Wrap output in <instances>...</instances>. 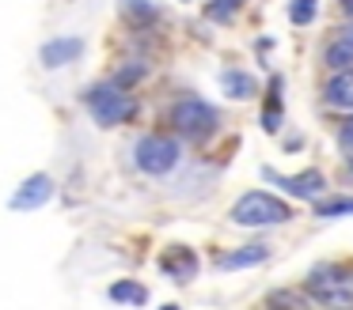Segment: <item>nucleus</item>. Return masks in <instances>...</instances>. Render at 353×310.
Listing matches in <instances>:
<instances>
[{
  "label": "nucleus",
  "mask_w": 353,
  "mask_h": 310,
  "mask_svg": "<svg viewBox=\"0 0 353 310\" xmlns=\"http://www.w3.org/2000/svg\"><path fill=\"white\" fill-rule=\"evenodd\" d=\"M228 216H232V223H239V227H274V223H289L292 208L281 197L266 193V189H251V193H243L232 204Z\"/></svg>",
  "instance_id": "1"
},
{
  "label": "nucleus",
  "mask_w": 353,
  "mask_h": 310,
  "mask_svg": "<svg viewBox=\"0 0 353 310\" xmlns=\"http://www.w3.org/2000/svg\"><path fill=\"white\" fill-rule=\"evenodd\" d=\"M171 129H175L179 136H186V140L201 144L221 129V113H216L205 98L186 95V98H179V102L171 106Z\"/></svg>",
  "instance_id": "2"
},
{
  "label": "nucleus",
  "mask_w": 353,
  "mask_h": 310,
  "mask_svg": "<svg viewBox=\"0 0 353 310\" xmlns=\"http://www.w3.org/2000/svg\"><path fill=\"white\" fill-rule=\"evenodd\" d=\"M304 291L312 302H323V307H353V272L338 265H315L304 280Z\"/></svg>",
  "instance_id": "3"
},
{
  "label": "nucleus",
  "mask_w": 353,
  "mask_h": 310,
  "mask_svg": "<svg viewBox=\"0 0 353 310\" xmlns=\"http://www.w3.org/2000/svg\"><path fill=\"white\" fill-rule=\"evenodd\" d=\"M84 106L92 110V118L99 121L103 129H114V125H122V121H130L133 113H137V102H133V98L125 95V87H118L114 80L95 83L84 95Z\"/></svg>",
  "instance_id": "4"
},
{
  "label": "nucleus",
  "mask_w": 353,
  "mask_h": 310,
  "mask_svg": "<svg viewBox=\"0 0 353 310\" xmlns=\"http://www.w3.org/2000/svg\"><path fill=\"white\" fill-rule=\"evenodd\" d=\"M179 159H183V148H179L175 136L148 133V136H141L137 148H133V163H137V170L152 174V178L171 174V170L179 166Z\"/></svg>",
  "instance_id": "5"
},
{
  "label": "nucleus",
  "mask_w": 353,
  "mask_h": 310,
  "mask_svg": "<svg viewBox=\"0 0 353 310\" xmlns=\"http://www.w3.org/2000/svg\"><path fill=\"white\" fill-rule=\"evenodd\" d=\"M50 197H54V178H50V174H31V178L12 193L8 208L12 212H34V208H42Z\"/></svg>",
  "instance_id": "6"
},
{
  "label": "nucleus",
  "mask_w": 353,
  "mask_h": 310,
  "mask_svg": "<svg viewBox=\"0 0 353 310\" xmlns=\"http://www.w3.org/2000/svg\"><path fill=\"white\" fill-rule=\"evenodd\" d=\"M262 178L266 181H274L277 189H289L292 197H300V201H312V197H319L323 193V186H327V181H323V174L319 170H304V174H277V170H262Z\"/></svg>",
  "instance_id": "7"
},
{
  "label": "nucleus",
  "mask_w": 353,
  "mask_h": 310,
  "mask_svg": "<svg viewBox=\"0 0 353 310\" xmlns=\"http://www.w3.org/2000/svg\"><path fill=\"white\" fill-rule=\"evenodd\" d=\"M323 102H327L330 110L353 113V68H345V72H330V80L323 83Z\"/></svg>",
  "instance_id": "8"
},
{
  "label": "nucleus",
  "mask_w": 353,
  "mask_h": 310,
  "mask_svg": "<svg viewBox=\"0 0 353 310\" xmlns=\"http://www.w3.org/2000/svg\"><path fill=\"white\" fill-rule=\"evenodd\" d=\"M80 53H84V42H80V38H54V42H46L39 49V57L46 68H65L69 60H77Z\"/></svg>",
  "instance_id": "9"
},
{
  "label": "nucleus",
  "mask_w": 353,
  "mask_h": 310,
  "mask_svg": "<svg viewBox=\"0 0 353 310\" xmlns=\"http://www.w3.org/2000/svg\"><path fill=\"white\" fill-rule=\"evenodd\" d=\"M160 269L168 272L171 280H190L194 272H198V257H194V250H186V246H171L168 254L160 257Z\"/></svg>",
  "instance_id": "10"
},
{
  "label": "nucleus",
  "mask_w": 353,
  "mask_h": 310,
  "mask_svg": "<svg viewBox=\"0 0 353 310\" xmlns=\"http://www.w3.org/2000/svg\"><path fill=\"white\" fill-rule=\"evenodd\" d=\"M270 257V246H239L232 254H216V269H251V265H262Z\"/></svg>",
  "instance_id": "11"
},
{
  "label": "nucleus",
  "mask_w": 353,
  "mask_h": 310,
  "mask_svg": "<svg viewBox=\"0 0 353 310\" xmlns=\"http://www.w3.org/2000/svg\"><path fill=\"white\" fill-rule=\"evenodd\" d=\"M221 91L228 98H236V102H247V98L254 95L251 72H243V68H224V72H221Z\"/></svg>",
  "instance_id": "12"
},
{
  "label": "nucleus",
  "mask_w": 353,
  "mask_h": 310,
  "mask_svg": "<svg viewBox=\"0 0 353 310\" xmlns=\"http://www.w3.org/2000/svg\"><path fill=\"white\" fill-rule=\"evenodd\" d=\"M323 60H327V68H334V72L353 68V42L350 38H334V42L327 45V53H323Z\"/></svg>",
  "instance_id": "13"
},
{
  "label": "nucleus",
  "mask_w": 353,
  "mask_h": 310,
  "mask_svg": "<svg viewBox=\"0 0 353 310\" xmlns=\"http://www.w3.org/2000/svg\"><path fill=\"white\" fill-rule=\"evenodd\" d=\"M281 76H274L270 80V102H266V113H262V125H266V133H277V125H281Z\"/></svg>",
  "instance_id": "14"
},
{
  "label": "nucleus",
  "mask_w": 353,
  "mask_h": 310,
  "mask_svg": "<svg viewBox=\"0 0 353 310\" xmlns=\"http://www.w3.org/2000/svg\"><path fill=\"white\" fill-rule=\"evenodd\" d=\"M110 299H114V302H137V307H141V302H148V291L141 284H133V280H130V284L122 280V284L110 287Z\"/></svg>",
  "instance_id": "15"
},
{
  "label": "nucleus",
  "mask_w": 353,
  "mask_h": 310,
  "mask_svg": "<svg viewBox=\"0 0 353 310\" xmlns=\"http://www.w3.org/2000/svg\"><path fill=\"white\" fill-rule=\"evenodd\" d=\"M315 12H319V0H289V19L296 27H307L315 19Z\"/></svg>",
  "instance_id": "16"
},
{
  "label": "nucleus",
  "mask_w": 353,
  "mask_h": 310,
  "mask_svg": "<svg viewBox=\"0 0 353 310\" xmlns=\"http://www.w3.org/2000/svg\"><path fill=\"white\" fill-rule=\"evenodd\" d=\"M323 219H334V216H353V197H334V201H319L315 204Z\"/></svg>",
  "instance_id": "17"
},
{
  "label": "nucleus",
  "mask_w": 353,
  "mask_h": 310,
  "mask_svg": "<svg viewBox=\"0 0 353 310\" xmlns=\"http://www.w3.org/2000/svg\"><path fill=\"white\" fill-rule=\"evenodd\" d=\"M145 72H148L145 65H122V72L114 76V83L118 87H133L137 80H145Z\"/></svg>",
  "instance_id": "18"
},
{
  "label": "nucleus",
  "mask_w": 353,
  "mask_h": 310,
  "mask_svg": "<svg viewBox=\"0 0 353 310\" xmlns=\"http://www.w3.org/2000/svg\"><path fill=\"white\" fill-rule=\"evenodd\" d=\"M125 15H133V19L137 23H148V19H156V12H152V4H148V0H125Z\"/></svg>",
  "instance_id": "19"
},
{
  "label": "nucleus",
  "mask_w": 353,
  "mask_h": 310,
  "mask_svg": "<svg viewBox=\"0 0 353 310\" xmlns=\"http://www.w3.org/2000/svg\"><path fill=\"white\" fill-rule=\"evenodd\" d=\"M243 4V0H213L209 4V19H232V12Z\"/></svg>",
  "instance_id": "20"
},
{
  "label": "nucleus",
  "mask_w": 353,
  "mask_h": 310,
  "mask_svg": "<svg viewBox=\"0 0 353 310\" xmlns=\"http://www.w3.org/2000/svg\"><path fill=\"white\" fill-rule=\"evenodd\" d=\"M338 144H342V148H350V151H353V118L345 121L342 129H338Z\"/></svg>",
  "instance_id": "21"
},
{
  "label": "nucleus",
  "mask_w": 353,
  "mask_h": 310,
  "mask_svg": "<svg viewBox=\"0 0 353 310\" xmlns=\"http://www.w3.org/2000/svg\"><path fill=\"white\" fill-rule=\"evenodd\" d=\"M307 295V291H304ZM304 295H292V291H277V295H270V302H304Z\"/></svg>",
  "instance_id": "22"
},
{
  "label": "nucleus",
  "mask_w": 353,
  "mask_h": 310,
  "mask_svg": "<svg viewBox=\"0 0 353 310\" xmlns=\"http://www.w3.org/2000/svg\"><path fill=\"white\" fill-rule=\"evenodd\" d=\"M338 4H342V12H345V15H350V19H353V0H338Z\"/></svg>",
  "instance_id": "23"
},
{
  "label": "nucleus",
  "mask_w": 353,
  "mask_h": 310,
  "mask_svg": "<svg viewBox=\"0 0 353 310\" xmlns=\"http://www.w3.org/2000/svg\"><path fill=\"white\" fill-rule=\"evenodd\" d=\"M338 38H350V42H353V23H350V27H342V30H338Z\"/></svg>",
  "instance_id": "24"
},
{
  "label": "nucleus",
  "mask_w": 353,
  "mask_h": 310,
  "mask_svg": "<svg viewBox=\"0 0 353 310\" xmlns=\"http://www.w3.org/2000/svg\"><path fill=\"white\" fill-rule=\"evenodd\" d=\"M350 170H353V163H350Z\"/></svg>",
  "instance_id": "25"
}]
</instances>
